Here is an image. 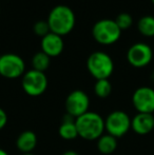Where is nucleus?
<instances>
[{"instance_id":"obj_25","label":"nucleus","mask_w":154,"mask_h":155,"mask_svg":"<svg viewBox=\"0 0 154 155\" xmlns=\"http://www.w3.org/2000/svg\"><path fill=\"white\" fill-rule=\"evenodd\" d=\"M151 1H152V3L154 4V0H151Z\"/></svg>"},{"instance_id":"obj_22","label":"nucleus","mask_w":154,"mask_h":155,"mask_svg":"<svg viewBox=\"0 0 154 155\" xmlns=\"http://www.w3.org/2000/svg\"><path fill=\"white\" fill-rule=\"evenodd\" d=\"M62 155H80V154L76 151H74V150H68V151L64 152Z\"/></svg>"},{"instance_id":"obj_21","label":"nucleus","mask_w":154,"mask_h":155,"mask_svg":"<svg viewBox=\"0 0 154 155\" xmlns=\"http://www.w3.org/2000/svg\"><path fill=\"white\" fill-rule=\"evenodd\" d=\"M6 124H8V114L3 109L0 108V131L4 129Z\"/></svg>"},{"instance_id":"obj_14","label":"nucleus","mask_w":154,"mask_h":155,"mask_svg":"<svg viewBox=\"0 0 154 155\" xmlns=\"http://www.w3.org/2000/svg\"><path fill=\"white\" fill-rule=\"evenodd\" d=\"M58 133H59V136L64 140H73L77 138L78 131L75 124V118L67 114L58 129Z\"/></svg>"},{"instance_id":"obj_16","label":"nucleus","mask_w":154,"mask_h":155,"mask_svg":"<svg viewBox=\"0 0 154 155\" xmlns=\"http://www.w3.org/2000/svg\"><path fill=\"white\" fill-rule=\"evenodd\" d=\"M50 63H51V57L48 56L45 53H43L42 51L36 53L35 55L32 58V67L33 70L39 72H43L44 73L50 67Z\"/></svg>"},{"instance_id":"obj_20","label":"nucleus","mask_w":154,"mask_h":155,"mask_svg":"<svg viewBox=\"0 0 154 155\" xmlns=\"http://www.w3.org/2000/svg\"><path fill=\"white\" fill-rule=\"evenodd\" d=\"M33 31L37 36L43 38L44 36H47L49 33H51V30H50L49 23H48L47 20H39L34 25L33 27Z\"/></svg>"},{"instance_id":"obj_6","label":"nucleus","mask_w":154,"mask_h":155,"mask_svg":"<svg viewBox=\"0 0 154 155\" xmlns=\"http://www.w3.org/2000/svg\"><path fill=\"white\" fill-rule=\"evenodd\" d=\"M21 87L25 94L31 97H38L45 92L48 88V78L43 72L30 70L25 72L21 80Z\"/></svg>"},{"instance_id":"obj_3","label":"nucleus","mask_w":154,"mask_h":155,"mask_svg":"<svg viewBox=\"0 0 154 155\" xmlns=\"http://www.w3.org/2000/svg\"><path fill=\"white\" fill-rule=\"evenodd\" d=\"M87 69L96 80L109 79L114 71V62L109 54L97 51L88 57Z\"/></svg>"},{"instance_id":"obj_12","label":"nucleus","mask_w":154,"mask_h":155,"mask_svg":"<svg viewBox=\"0 0 154 155\" xmlns=\"http://www.w3.org/2000/svg\"><path fill=\"white\" fill-rule=\"evenodd\" d=\"M131 129L138 135H147L154 130L153 114L137 113L131 119Z\"/></svg>"},{"instance_id":"obj_7","label":"nucleus","mask_w":154,"mask_h":155,"mask_svg":"<svg viewBox=\"0 0 154 155\" xmlns=\"http://www.w3.org/2000/svg\"><path fill=\"white\" fill-rule=\"evenodd\" d=\"M25 73V60L14 53H6L0 56V75L8 79L22 77Z\"/></svg>"},{"instance_id":"obj_18","label":"nucleus","mask_w":154,"mask_h":155,"mask_svg":"<svg viewBox=\"0 0 154 155\" xmlns=\"http://www.w3.org/2000/svg\"><path fill=\"white\" fill-rule=\"evenodd\" d=\"M94 93L99 98H107L112 93V84L109 79L96 80L94 86Z\"/></svg>"},{"instance_id":"obj_15","label":"nucleus","mask_w":154,"mask_h":155,"mask_svg":"<svg viewBox=\"0 0 154 155\" xmlns=\"http://www.w3.org/2000/svg\"><path fill=\"white\" fill-rule=\"evenodd\" d=\"M97 150L103 155H110L116 151L117 149V138L110 134H103L97 139L96 143Z\"/></svg>"},{"instance_id":"obj_11","label":"nucleus","mask_w":154,"mask_h":155,"mask_svg":"<svg viewBox=\"0 0 154 155\" xmlns=\"http://www.w3.org/2000/svg\"><path fill=\"white\" fill-rule=\"evenodd\" d=\"M64 47L62 37L52 32L41 39V51L50 57L59 56L64 51Z\"/></svg>"},{"instance_id":"obj_13","label":"nucleus","mask_w":154,"mask_h":155,"mask_svg":"<svg viewBox=\"0 0 154 155\" xmlns=\"http://www.w3.org/2000/svg\"><path fill=\"white\" fill-rule=\"evenodd\" d=\"M37 136L33 131H23L18 135L16 139V147L22 154L33 153L37 147Z\"/></svg>"},{"instance_id":"obj_2","label":"nucleus","mask_w":154,"mask_h":155,"mask_svg":"<svg viewBox=\"0 0 154 155\" xmlns=\"http://www.w3.org/2000/svg\"><path fill=\"white\" fill-rule=\"evenodd\" d=\"M78 137L84 140H97L105 133V119L96 112L88 111L75 118Z\"/></svg>"},{"instance_id":"obj_10","label":"nucleus","mask_w":154,"mask_h":155,"mask_svg":"<svg viewBox=\"0 0 154 155\" xmlns=\"http://www.w3.org/2000/svg\"><path fill=\"white\" fill-rule=\"evenodd\" d=\"M132 104L138 113L153 114L154 112V89L140 87L132 95Z\"/></svg>"},{"instance_id":"obj_8","label":"nucleus","mask_w":154,"mask_h":155,"mask_svg":"<svg viewBox=\"0 0 154 155\" xmlns=\"http://www.w3.org/2000/svg\"><path fill=\"white\" fill-rule=\"evenodd\" d=\"M64 107L67 114L72 116L73 118H77L89 111L90 98L84 91L74 90L67 96Z\"/></svg>"},{"instance_id":"obj_1","label":"nucleus","mask_w":154,"mask_h":155,"mask_svg":"<svg viewBox=\"0 0 154 155\" xmlns=\"http://www.w3.org/2000/svg\"><path fill=\"white\" fill-rule=\"evenodd\" d=\"M47 21L51 32L62 37L73 31L76 18L70 6L59 4L52 8Z\"/></svg>"},{"instance_id":"obj_24","label":"nucleus","mask_w":154,"mask_h":155,"mask_svg":"<svg viewBox=\"0 0 154 155\" xmlns=\"http://www.w3.org/2000/svg\"><path fill=\"white\" fill-rule=\"evenodd\" d=\"M21 155H35V154H33V153H25V154H21Z\"/></svg>"},{"instance_id":"obj_23","label":"nucleus","mask_w":154,"mask_h":155,"mask_svg":"<svg viewBox=\"0 0 154 155\" xmlns=\"http://www.w3.org/2000/svg\"><path fill=\"white\" fill-rule=\"evenodd\" d=\"M0 155H10V154H8L5 150H3V149H1V148H0Z\"/></svg>"},{"instance_id":"obj_19","label":"nucleus","mask_w":154,"mask_h":155,"mask_svg":"<svg viewBox=\"0 0 154 155\" xmlns=\"http://www.w3.org/2000/svg\"><path fill=\"white\" fill-rule=\"evenodd\" d=\"M115 22L119 29L123 31V30H127L131 27L133 23V18L129 13H120L115 18Z\"/></svg>"},{"instance_id":"obj_5","label":"nucleus","mask_w":154,"mask_h":155,"mask_svg":"<svg viewBox=\"0 0 154 155\" xmlns=\"http://www.w3.org/2000/svg\"><path fill=\"white\" fill-rule=\"evenodd\" d=\"M131 119L123 111H113L105 119L106 132L115 138H120L125 136L131 129Z\"/></svg>"},{"instance_id":"obj_9","label":"nucleus","mask_w":154,"mask_h":155,"mask_svg":"<svg viewBox=\"0 0 154 155\" xmlns=\"http://www.w3.org/2000/svg\"><path fill=\"white\" fill-rule=\"evenodd\" d=\"M153 58V52L150 45L147 43L138 42L131 45L127 52L128 62L134 68H145L151 62Z\"/></svg>"},{"instance_id":"obj_4","label":"nucleus","mask_w":154,"mask_h":155,"mask_svg":"<svg viewBox=\"0 0 154 155\" xmlns=\"http://www.w3.org/2000/svg\"><path fill=\"white\" fill-rule=\"evenodd\" d=\"M92 35L96 42L103 45H110L119 40L121 30L116 25L115 20L101 19L93 25Z\"/></svg>"},{"instance_id":"obj_17","label":"nucleus","mask_w":154,"mask_h":155,"mask_svg":"<svg viewBox=\"0 0 154 155\" xmlns=\"http://www.w3.org/2000/svg\"><path fill=\"white\" fill-rule=\"evenodd\" d=\"M137 29L142 35L146 37H153L154 36V17L150 15L142 17L138 20Z\"/></svg>"}]
</instances>
